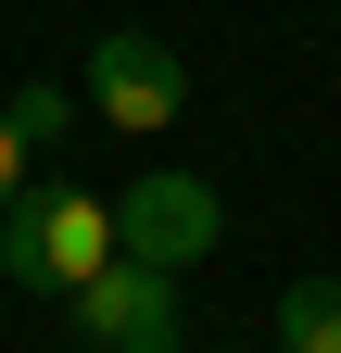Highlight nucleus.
<instances>
[{
  "label": "nucleus",
  "mask_w": 341,
  "mask_h": 353,
  "mask_svg": "<svg viewBox=\"0 0 341 353\" xmlns=\"http://www.w3.org/2000/svg\"><path fill=\"white\" fill-rule=\"evenodd\" d=\"M101 265H114V202L101 190H64L51 176V190H26L13 214H0V278H13L26 303H76Z\"/></svg>",
  "instance_id": "obj_1"
},
{
  "label": "nucleus",
  "mask_w": 341,
  "mask_h": 353,
  "mask_svg": "<svg viewBox=\"0 0 341 353\" xmlns=\"http://www.w3.org/2000/svg\"><path fill=\"white\" fill-rule=\"evenodd\" d=\"M215 240H228L215 176H190V164H139V176L114 190V252H126V265H152V278H190Z\"/></svg>",
  "instance_id": "obj_2"
},
{
  "label": "nucleus",
  "mask_w": 341,
  "mask_h": 353,
  "mask_svg": "<svg viewBox=\"0 0 341 353\" xmlns=\"http://www.w3.org/2000/svg\"><path fill=\"white\" fill-rule=\"evenodd\" d=\"M101 126H126V139H164V126L190 114V63L164 51L152 26H114V38H89V88H76Z\"/></svg>",
  "instance_id": "obj_3"
},
{
  "label": "nucleus",
  "mask_w": 341,
  "mask_h": 353,
  "mask_svg": "<svg viewBox=\"0 0 341 353\" xmlns=\"http://www.w3.org/2000/svg\"><path fill=\"white\" fill-rule=\"evenodd\" d=\"M0 114H13V139H26V152H51L64 126H76V101H64V88H38V76H26V88H13Z\"/></svg>",
  "instance_id": "obj_6"
},
{
  "label": "nucleus",
  "mask_w": 341,
  "mask_h": 353,
  "mask_svg": "<svg viewBox=\"0 0 341 353\" xmlns=\"http://www.w3.org/2000/svg\"><path fill=\"white\" fill-rule=\"evenodd\" d=\"M278 353H341V278H291L278 290Z\"/></svg>",
  "instance_id": "obj_5"
},
{
  "label": "nucleus",
  "mask_w": 341,
  "mask_h": 353,
  "mask_svg": "<svg viewBox=\"0 0 341 353\" xmlns=\"http://www.w3.org/2000/svg\"><path fill=\"white\" fill-rule=\"evenodd\" d=\"M76 328H89V353H190V328H177V278H152V265H126V252L76 290Z\"/></svg>",
  "instance_id": "obj_4"
},
{
  "label": "nucleus",
  "mask_w": 341,
  "mask_h": 353,
  "mask_svg": "<svg viewBox=\"0 0 341 353\" xmlns=\"http://www.w3.org/2000/svg\"><path fill=\"white\" fill-rule=\"evenodd\" d=\"M26 164H38V152L13 139V114H0V214H13V202H26Z\"/></svg>",
  "instance_id": "obj_7"
}]
</instances>
